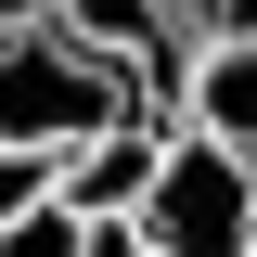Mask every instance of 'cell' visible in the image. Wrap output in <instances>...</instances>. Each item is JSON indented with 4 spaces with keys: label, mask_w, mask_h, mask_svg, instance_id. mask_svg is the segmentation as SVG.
<instances>
[{
    "label": "cell",
    "mask_w": 257,
    "mask_h": 257,
    "mask_svg": "<svg viewBox=\"0 0 257 257\" xmlns=\"http://www.w3.org/2000/svg\"><path fill=\"white\" fill-rule=\"evenodd\" d=\"M116 103H128V64L90 52L64 13H13V26H0V142L64 155V142H77V128H103Z\"/></svg>",
    "instance_id": "obj_1"
},
{
    "label": "cell",
    "mask_w": 257,
    "mask_h": 257,
    "mask_svg": "<svg viewBox=\"0 0 257 257\" xmlns=\"http://www.w3.org/2000/svg\"><path fill=\"white\" fill-rule=\"evenodd\" d=\"M128 219L155 231L167 257H244V231H257V167L231 155V142H206V128H167V155H155V180H142Z\"/></svg>",
    "instance_id": "obj_2"
},
{
    "label": "cell",
    "mask_w": 257,
    "mask_h": 257,
    "mask_svg": "<svg viewBox=\"0 0 257 257\" xmlns=\"http://www.w3.org/2000/svg\"><path fill=\"white\" fill-rule=\"evenodd\" d=\"M180 128H206V142H231V155L257 167V26L180 52Z\"/></svg>",
    "instance_id": "obj_3"
},
{
    "label": "cell",
    "mask_w": 257,
    "mask_h": 257,
    "mask_svg": "<svg viewBox=\"0 0 257 257\" xmlns=\"http://www.w3.org/2000/svg\"><path fill=\"white\" fill-rule=\"evenodd\" d=\"M77 206H64V193H39V206H13V219H0V257H77Z\"/></svg>",
    "instance_id": "obj_4"
},
{
    "label": "cell",
    "mask_w": 257,
    "mask_h": 257,
    "mask_svg": "<svg viewBox=\"0 0 257 257\" xmlns=\"http://www.w3.org/2000/svg\"><path fill=\"white\" fill-rule=\"evenodd\" d=\"M39 193H52V155H39V142H0V219L39 206Z\"/></svg>",
    "instance_id": "obj_5"
},
{
    "label": "cell",
    "mask_w": 257,
    "mask_h": 257,
    "mask_svg": "<svg viewBox=\"0 0 257 257\" xmlns=\"http://www.w3.org/2000/svg\"><path fill=\"white\" fill-rule=\"evenodd\" d=\"M77 257H167V244H155L142 219H90V231H77Z\"/></svg>",
    "instance_id": "obj_6"
},
{
    "label": "cell",
    "mask_w": 257,
    "mask_h": 257,
    "mask_svg": "<svg viewBox=\"0 0 257 257\" xmlns=\"http://www.w3.org/2000/svg\"><path fill=\"white\" fill-rule=\"evenodd\" d=\"M13 13H52V0H0V26H13Z\"/></svg>",
    "instance_id": "obj_7"
},
{
    "label": "cell",
    "mask_w": 257,
    "mask_h": 257,
    "mask_svg": "<svg viewBox=\"0 0 257 257\" xmlns=\"http://www.w3.org/2000/svg\"><path fill=\"white\" fill-rule=\"evenodd\" d=\"M244 257H257V231H244Z\"/></svg>",
    "instance_id": "obj_8"
}]
</instances>
